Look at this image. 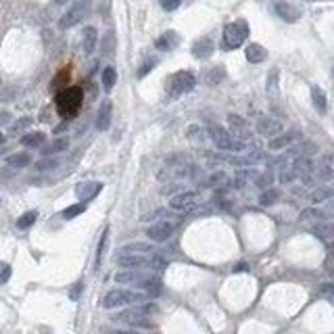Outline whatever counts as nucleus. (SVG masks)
I'll use <instances>...</instances> for the list:
<instances>
[{"label": "nucleus", "instance_id": "obj_9", "mask_svg": "<svg viewBox=\"0 0 334 334\" xmlns=\"http://www.w3.org/2000/svg\"><path fill=\"white\" fill-rule=\"evenodd\" d=\"M175 228H178V224L175 221H159V224H155V226H151L149 230L144 232L153 242H165V240H169L171 238V234L175 232Z\"/></svg>", "mask_w": 334, "mask_h": 334}, {"label": "nucleus", "instance_id": "obj_20", "mask_svg": "<svg viewBox=\"0 0 334 334\" xmlns=\"http://www.w3.org/2000/svg\"><path fill=\"white\" fill-rule=\"evenodd\" d=\"M332 188L330 186H320V188H315L311 195H309V203H311V207H318L320 203H326V201H330L332 199Z\"/></svg>", "mask_w": 334, "mask_h": 334}, {"label": "nucleus", "instance_id": "obj_43", "mask_svg": "<svg viewBox=\"0 0 334 334\" xmlns=\"http://www.w3.org/2000/svg\"><path fill=\"white\" fill-rule=\"evenodd\" d=\"M59 165V161H55V159H50V161H42V163H38V167L40 169H52V167H57Z\"/></svg>", "mask_w": 334, "mask_h": 334}, {"label": "nucleus", "instance_id": "obj_25", "mask_svg": "<svg viewBox=\"0 0 334 334\" xmlns=\"http://www.w3.org/2000/svg\"><path fill=\"white\" fill-rule=\"evenodd\" d=\"M142 290H144V294H146L149 299H151V296H159V292H161V280L155 278V276H149L146 282L142 284Z\"/></svg>", "mask_w": 334, "mask_h": 334}, {"label": "nucleus", "instance_id": "obj_6", "mask_svg": "<svg viewBox=\"0 0 334 334\" xmlns=\"http://www.w3.org/2000/svg\"><path fill=\"white\" fill-rule=\"evenodd\" d=\"M201 203V197L197 192H180V195H175L171 201H169V209L171 211H178V213H190V211H195Z\"/></svg>", "mask_w": 334, "mask_h": 334}, {"label": "nucleus", "instance_id": "obj_49", "mask_svg": "<svg viewBox=\"0 0 334 334\" xmlns=\"http://www.w3.org/2000/svg\"><path fill=\"white\" fill-rule=\"evenodd\" d=\"M113 334H136V332H124L121 330V332H113Z\"/></svg>", "mask_w": 334, "mask_h": 334}, {"label": "nucleus", "instance_id": "obj_22", "mask_svg": "<svg viewBox=\"0 0 334 334\" xmlns=\"http://www.w3.org/2000/svg\"><path fill=\"white\" fill-rule=\"evenodd\" d=\"M44 140H46L44 132H29V134L21 136V144L27 146V149H38V146L44 144Z\"/></svg>", "mask_w": 334, "mask_h": 334}, {"label": "nucleus", "instance_id": "obj_26", "mask_svg": "<svg viewBox=\"0 0 334 334\" xmlns=\"http://www.w3.org/2000/svg\"><path fill=\"white\" fill-rule=\"evenodd\" d=\"M318 175L322 180H330L332 178V155L324 153L322 163H318Z\"/></svg>", "mask_w": 334, "mask_h": 334}, {"label": "nucleus", "instance_id": "obj_38", "mask_svg": "<svg viewBox=\"0 0 334 334\" xmlns=\"http://www.w3.org/2000/svg\"><path fill=\"white\" fill-rule=\"evenodd\" d=\"M11 274H13V270H11L9 263L0 261V284H7L9 280H11Z\"/></svg>", "mask_w": 334, "mask_h": 334}, {"label": "nucleus", "instance_id": "obj_40", "mask_svg": "<svg viewBox=\"0 0 334 334\" xmlns=\"http://www.w3.org/2000/svg\"><path fill=\"white\" fill-rule=\"evenodd\" d=\"M313 234L315 236H322V238H330V234H332V224H320L318 228L313 230Z\"/></svg>", "mask_w": 334, "mask_h": 334}, {"label": "nucleus", "instance_id": "obj_29", "mask_svg": "<svg viewBox=\"0 0 334 334\" xmlns=\"http://www.w3.org/2000/svg\"><path fill=\"white\" fill-rule=\"evenodd\" d=\"M86 209H88V205H86V203H76V205H71V207H67L61 215H63V219H73V217L82 215Z\"/></svg>", "mask_w": 334, "mask_h": 334}, {"label": "nucleus", "instance_id": "obj_46", "mask_svg": "<svg viewBox=\"0 0 334 334\" xmlns=\"http://www.w3.org/2000/svg\"><path fill=\"white\" fill-rule=\"evenodd\" d=\"M9 117H11V115H9L7 111H3V113H0V126H5L7 121H9Z\"/></svg>", "mask_w": 334, "mask_h": 334}, {"label": "nucleus", "instance_id": "obj_7", "mask_svg": "<svg viewBox=\"0 0 334 334\" xmlns=\"http://www.w3.org/2000/svg\"><path fill=\"white\" fill-rule=\"evenodd\" d=\"M86 11H88V3H76V5H71V7L65 11V15L61 17L59 27H61V29H69V27L78 25V23L84 19Z\"/></svg>", "mask_w": 334, "mask_h": 334}, {"label": "nucleus", "instance_id": "obj_18", "mask_svg": "<svg viewBox=\"0 0 334 334\" xmlns=\"http://www.w3.org/2000/svg\"><path fill=\"white\" fill-rule=\"evenodd\" d=\"M292 140H294V136H292V134H280V136H276V138H272V140H270L268 149H270L272 153L286 151V149L292 144Z\"/></svg>", "mask_w": 334, "mask_h": 334}, {"label": "nucleus", "instance_id": "obj_2", "mask_svg": "<svg viewBox=\"0 0 334 334\" xmlns=\"http://www.w3.org/2000/svg\"><path fill=\"white\" fill-rule=\"evenodd\" d=\"M209 134H211L213 144L217 146V151H224V153H247V144L234 140L230 134H228V130L224 126H211Z\"/></svg>", "mask_w": 334, "mask_h": 334}, {"label": "nucleus", "instance_id": "obj_44", "mask_svg": "<svg viewBox=\"0 0 334 334\" xmlns=\"http://www.w3.org/2000/svg\"><path fill=\"white\" fill-rule=\"evenodd\" d=\"M161 7H163L165 11H175V9H180V3H178V0H175V3H167V0H163Z\"/></svg>", "mask_w": 334, "mask_h": 334}, {"label": "nucleus", "instance_id": "obj_39", "mask_svg": "<svg viewBox=\"0 0 334 334\" xmlns=\"http://www.w3.org/2000/svg\"><path fill=\"white\" fill-rule=\"evenodd\" d=\"M82 292H84V280H78V282L71 286V290H69V299H71V301H80Z\"/></svg>", "mask_w": 334, "mask_h": 334}, {"label": "nucleus", "instance_id": "obj_41", "mask_svg": "<svg viewBox=\"0 0 334 334\" xmlns=\"http://www.w3.org/2000/svg\"><path fill=\"white\" fill-rule=\"evenodd\" d=\"M155 65H157V59H146V61L142 63V69H138V78H144L149 71H153Z\"/></svg>", "mask_w": 334, "mask_h": 334}, {"label": "nucleus", "instance_id": "obj_45", "mask_svg": "<svg viewBox=\"0 0 334 334\" xmlns=\"http://www.w3.org/2000/svg\"><path fill=\"white\" fill-rule=\"evenodd\" d=\"M322 292L330 299V296H332V284H330V282H326V284H324V288H322Z\"/></svg>", "mask_w": 334, "mask_h": 334}, {"label": "nucleus", "instance_id": "obj_30", "mask_svg": "<svg viewBox=\"0 0 334 334\" xmlns=\"http://www.w3.org/2000/svg\"><path fill=\"white\" fill-rule=\"evenodd\" d=\"M322 217H324V211L318 209V207L303 209V211H301V215H299V219H301V221H309V219H318V221H322Z\"/></svg>", "mask_w": 334, "mask_h": 334}, {"label": "nucleus", "instance_id": "obj_12", "mask_svg": "<svg viewBox=\"0 0 334 334\" xmlns=\"http://www.w3.org/2000/svg\"><path fill=\"white\" fill-rule=\"evenodd\" d=\"M215 50V42L211 40L209 36H203L201 40L195 42V46H192V55H195V59H209L211 55H213Z\"/></svg>", "mask_w": 334, "mask_h": 334}, {"label": "nucleus", "instance_id": "obj_42", "mask_svg": "<svg viewBox=\"0 0 334 334\" xmlns=\"http://www.w3.org/2000/svg\"><path fill=\"white\" fill-rule=\"evenodd\" d=\"M31 126V117H23V119H17L13 124V132H23L25 128Z\"/></svg>", "mask_w": 334, "mask_h": 334}, {"label": "nucleus", "instance_id": "obj_28", "mask_svg": "<svg viewBox=\"0 0 334 334\" xmlns=\"http://www.w3.org/2000/svg\"><path fill=\"white\" fill-rule=\"evenodd\" d=\"M117 84V71L113 67H104V71H102V86H104V90H111V88Z\"/></svg>", "mask_w": 334, "mask_h": 334}, {"label": "nucleus", "instance_id": "obj_34", "mask_svg": "<svg viewBox=\"0 0 334 334\" xmlns=\"http://www.w3.org/2000/svg\"><path fill=\"white\" fill-rule=\"evenodd\" d=\"M278 76H280V71H278V69H272V71H270V76H268V82H266V90H268L270 94H276V92H278Z\"/></svg>", "mask_w": 334, "mask_h": 334}, {"label": "nucleus", "instance_id": "obj_27", "mask_svg": "<svg viewBox=\"0 0 334 334\" xmlns=\"http://www.w3.org/2000/svg\"><path fill=\"white\" fill-rule=\"evenodd\" d=\"M36 219H38V211H27V213H23L19 219H17V228H19V230H27V228H31L36 224Z\"/></svg>", "mask_w": 334, "mask_h": 334}, {"label": "nucleus", "instance_id": "obj_35", "mask_svg": "<svg viewBox=\"0 0 334 334\" xmlns=\"http://www.w3.org/2000/svg\"><path fill=\"white\" fill-rule=\"evenodd\" d=\"M221 80H224V67H221V65L215 67V69H211L209 76H207V84H209V86H215V84L221 82Z\"/></svg>", "mask_w": 334, "mask_h": 334}, {"label": "nucleus", "instance_id": "obj_1", "mask_svg": "<svg viewBox=\"0 0 334 334\" xmlns=\"http://www.w3.org/2000/svg\"><path fill=\"white\" fill-rule=\"evenodd\" d=\"M144 292H136V290H126V288H113L102 296L100 305L104 309H117V307H126V305H140L146 301Z\"/></svg>", "mask_w": 334, "mask_h": 334}, {"label": "nucleus", "instance_id": "obj_23", "mask_svg": "<svg viewBox=\"0 0 334 334\" xmlns=\"http://www.w3.org/2000/svg\"><path fill=\"white\" fill-rule=\"evenodd\" d=\"M311 98H313V107L318 109V113L324 115V113L328 111V100H326V94H324L322 88L313 86V88H311Z\"/></svg>", "mask_w": 334, "mask_h": 334}, {"label": "nucleus", "instance_id": "obj_37", "mask_svg": "<svg viewBox=\"0 0 334 334\" xmlns=\"http://www.w3.org/2000/svg\"><path fill=\"white\" fill-rule=\"evenodd\" d=\"M107 240H109V228H104V232L100 236V242H98V255H96V263L102 261V255H104V247H107Z\"/></svg>", "mask_w": 334, "mask_h": 334}, {"label": "nucleus", "instance_id": "obj_4", "mask_svg": "<svg viewBox=\"0 0 334 334\" xmlns=\"http://www.w3.org/2000/svg\"><path fill=\"white\" fill-rule=\"evenodd\" d=\"M249 38V25L244 21L228 23L224 29V44L226 48H240Z\"/></svg>", "mask_w": 334, "mask_h": 334}, {"label": "nucleus", "instance_id": "obj_48", "mask_svg": "<svg viewBox=\"0 0 334 334\" xmlns=\"http://www.w3.org/2000/svg\"><path fill=\"white\" fill-rule=\"evenodd\" d=\"M7 142V138H5V134H0V144H5Z\"/></svg>", "mask_w": 334, "mask_h": 334}, {"label": "nucleus", "instance_id": "obj_3", "mask_svg": "<svg viewBox=\"0 0 334 334\" xmlns=\"http://www.w3.org/2000/svg\"><path fill=\"white\" fill-rule=\"evenodd\" d=\"M195 86H197V78L192 76L190 71H178L175 76H171V80L167 84V98L175 100L178 96L190 92Z\"/></svg>", "mask_w": 334, "mask_h": 334}, {"label": "nucleus", "instance_id": "obj_24", "mask_svg": "<svg viewBox=\"0 0 334 334\" xmlns=\"http://www.w3.org/2000/svg\"><path fill=\"white\" fill-rule=\"evenodd\" d=\"M31 161V157L27 153H15V155H9L7 157V165L9 167H15V169H21V167H27Z\"/></svg>", "mask_w": 334, "mask_h": 334}, {"label": "nucleus", "instance_id": "obj_31", "mask_svg": "<svg viewBox=\"0 0 334 334\" xmlns=\"http://www.w3.org/2000/svg\"><path fill=\"white\" fill-rule=\"evenodd\" d=\"M278 199H280V190L270 188V190H266V192H263V195L259 197V203H261L263 207H272L274 203H278Z\"/></svg>", "mask_w": 334, "mask_h": 334}, {"label": "nucleus", "instance_id": "obj_8", "mask_svg": "<svg viewBox=\"0 0 334 334\" xmlns=\"http://www.w3.org/2000/svg\"><path fill=\"white\" fill-rule=\"evenodd\" d=\"M284 132V124L280 119H276V117H270V115H263V117H259V121H257V134H261V136H266V138H276V136H280Z\"/></svg>", "mask_w": 334, "mask_h": 334}, {"label": "nucleus", "instance_id": "obj_16", "mask_svg": "<svg viewBox=\"0 0 334 334\" xmlns=\"http://www.w3.org/2000/svg\"><path fill=\"white\" fill-rule=\"evenodd\" d=\"M151 251H155L153 249V244H149V242H130V244H126V247H121V255H151Z\"/></svg>", "mask_w": 334, "mask_h": 334}, {"label": "nucleus", "instance_id": "obj_10", "mask_svg": "<svg viewBox=\"0 0 334 334\" xmlns=\"http://www.w3.org/2000/svg\"><path fill=\"white\" fill-rule=\"evenodd\" d=\"M117 266L124 268V272L146 270L149 268V257H142V255H119L117 257Z\"/></svg>", "mask_w": 334, "mask_h": 334}, {"label": "nucleus", "instance_id": "obj_15", "mask_svg": "<svg viewBox=\"0 0 334 334\" xmlns=\"http://www.w3.org/2000/svg\"><path fill=\"white\" fill-rule=\"evenodd\" d=\"M96 42H98V33L92 25L84 27V36H82V50L84 55H92V50L96 48Z\"/></svg>", "mask_w": 334, "mask_h": 334}, {"label": "nucleus", "instance_id": "obj_14", "mask_svg": "<svg viewBox=\"0 0 334 334\" xmlns=\"http://www.w3.org/2000/svg\"><path fill=\"white\" fill-rule=\"evenodd\" d=\"M244 57H247V61H249V63L259 65V63L266 61V57H268V50L263 48L261 44H257V42H251V44L247 46V50H244Z\"/></svg>", "mask_w": 334, "mask_h": 334}, {"label": "nucleus", "instance_id": "obj_13", "mask_svg": "<svg viewBox=\"0 0 334 334\" xmlns=\"http://www.w3.org/2000/svg\"><path fill=\"white\" fill-rule=\"evenodd\" d=\"M100 190H102V184H100V182H84V184H80V186L76 188V195H78V197L82 199V203H84V201L94 199Z\"/></svg>", "mask_w": 334, "mask_h": 334}, {"label": "nucleus", "instance_id": "obj_33", "mask_svg": "<svg viewBox=\"0 0 334 334\" xmlns=\"http://www.w3.org/2000/svg\"><path fill=\"white\" fill-rule=\"evenodd\" d=\"M69 149V140L67 138H61V140H55L46 151H42L44 155H55V153H63V151H67Z\"/></svg>", "mask_w": 334, "mask_h": 334}, {"label": "nucleus", "instance_id": "obj_11", "mask_svg": "<svg viewBox=\"0 0 334 334\" xmlns=\"http://www.w3.org/2000/svg\"><path fill=\"white\" fill-rule=\"evenodd\" d=\"M146 278L144 274H140V272H117L113 276L115 280V284H126V286H138V288H142V284L146 282Z\"/></svg>", "mask_w": 334, "mask_h": 334}, {"label": "nucleus", "instance_id": "obj_5", "mask_svg": "<svg viewBox=\"0 0 334 334\" xmlns=\"http://www.w3.org/2000/svg\"><path fill=\"white\" fill-rule=\"evenodd\" d=\"M226 130H228V134H230L234 140H238V142H242V144L251 142V138H253L249 124L242 117H238V115H230V117H228V128Z\"/></svg>", "mask_w": 334, "mask_h": 334}, {"label": "nucleus", "instance_id": "obj_47", "mask_svg": "<svg viewBox=\"0 0 334 334\" xmlns=\"http://www.w3.org/2000/svg\"><path fill=\"white\" fill-rule=\"evenodd\" d=\"M244 270H247V266H244V263H240V266L234 268V272H244Z\"/></svg>", "mask_w": 334, "mask_h": 334}, {"label": "nucleus", "instance_id": "obj_19", "mask_svg": "<svg viewBox=\"0 0 334 334\" xmlns=\"http://www.w3.org/2000/svg\"><path fill=\"white\" fill-rule=\"evenodd\" d=\"M109 126H111V102L104 100L98 111V117H96V128L100 132H104V130H109Z\"/></svg>", "mask_w": 334, "mask_h": 334}, {"label": "nucleus", "instance_id": "obj_17", "mask_svg": "<svg viewBox=\"0 0 334 334\" xmlns=\"http://www.w3.org/2000/svg\"><path fill=\"white\" fill-rule=\"evenodd\" d=\"M178 44H180V38H178V33H175V31H167V33H163V36H161V38H157V42H155L157 50H173Z\"/></svg>", "mask_w": 334, "mask_h": 334}, {"label": "nucleus", "instance_id": "obj_32", "mask_svg": "<svg viewBox=\"0 0 334 334\" xmlns=\"http://www.w3.org/2000/svg\"><path fill=\"white\" fill-rule=\"evenodd\" d=\"M167 266H169V263H167L161 255H149V268H151V270L163 272V270H167Z\"/></svg>", "mask_w": 334, "mask_h": 334}, {"label": "nucleus", "instance_id": "obj_21", "mask_svg": "<svg viewBox=\"0 0 334 334\" xmlns=\"http://www.w3.org/2000/svg\"><path fill=\"white\" fill-rule=\"evenodd\" d=\"M276 13L280 15V19H286V21H296V17L301 15L299 9L290 3H278L276 5Z\"/></svg>", "mask_w": 334, "mask_h": 334}, {"label": "nucleus", "instance_id": "obj_36", "mask_svg": "<svg viewBox=\"0 0 334 334\" xmlns=\"http://www.w3.org/2000/svg\"><path fill=\"white\" fill-rule=\"evenodd\" d=\"M100 48H102V52H104V55H111V52H113V48H115V38H113V33H111V31H109L107 36L102 38V42H100Z\"/></svg>", "mask_w": 334, "mask_h": 334}]
</instances>
